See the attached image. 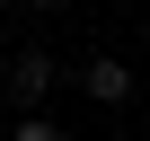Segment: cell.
Returning <instances> with one entry per match:
<instances>
[{
  "mask_svg": "<svg viewBox=\"0 0 150 141\" xmlns=\"http://www.w3.org/2000/svg\"><path fill=\"white\" fill-rule=\"evenodd\" d=\"M80 88H88V97H97V106H124V97H132V70H124V62H106V53H97V62H88V70H80Z\"/></svg>",
  "mask_w": 150,
  "mask_h": 141,
  "instance_id": "cell-1",
  "label": "cell"
},
{
  "mask_svg": "<svg viewBox=\"0 0 150 141\" xmlns=\"http://www.w3.org/2000/svg\"><path fill=\"white\" fill-rule=\"evenodd\" d=\"M44 88H53V62H44V53H27V62L9 70V97H18V106H44Z\"/></svg>",
  "mask_w": 150,
  "mask_h": 141,
  "instance_id": "cell-2",
  "label": "cell"
},
{
  "mask_svg": "<svg viewBox=\"0 0 150 141\" xmlns=\"http://www.w3.org/2000/svg\"><path fill=\"white\" fill-rule=\"evenodd\" d=\"M9 141H62V132H53V123H44V115H27V123H18V132H9Z\"/></svg>",
  "mask_w": 150,
  "mask_h": 141,
  "instance_id": "cell-3",
  "label": "cell"
},
{
  "mask_svg": "<svg viewBox=\"0 0 150 141\" xmlns=\"http://www.w3.org/2000/svg\"><path fill=\"white\" fill-rule=\"evenodd\" d=\"M35 9H62V0H35Z\"/></svg>",
  "mask_w": 150,
  "mask_h": 141,
  "instance_id": "cell-4",
  "label": "cell"
}]
</instances>
